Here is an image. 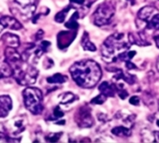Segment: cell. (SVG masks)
<instances>
[{
  "mask_svg": "<svg viewBox=\"0 0 159 143\" xmlns=\"http://www.w3.org/2000/svg\"><path fill=\"white\" fill-rule=\"evenodd\" d=\"M69 72L74 82L83 88H93L101 79V68L93 60H84L75 63Z\"/></svg>",
  "mask_w": 159,
  "mask_h": 143,
  "instance_id": "6da1fadb",
  "label": "cell"
},
{
  "mask_svg": "<svg viewBox=\"0 0 159 143\" xmlns=\"http://www.w3.org/2000/svg\"><path fill=\"white\" fill-rule=\"evenodd\" d=\"M129 36L124 33H115L111 35L103 43L101 52L105 61H115L125 51L129 50L131 46Z\"/></svg>",
  "mask_w": 159,
  "mask_h": 143,
  "instance_id": "7a4b0ae2",
  "label": "cell"
},
{
  "mask_svg": "<svg viewBox=\"0 0 159 143\" xmlns=\"http://www.w3.org/2000/svg\"><path fill=\"white\" fill-rule=\"evenodd\" d=\"M23 96L25 106L31 113L34 115H39L42 112L43 96L39 89L35 87H27L24 90Z\"/></svg>",
  "mask_w": 159,
  "mask_h": 143,
  "instance_id": "3957f363",
  "label": "cell"
},
{
  "mask_svg": "<svg viewBox=\"0 0 159 143\" xmlns=\"http://www.w3.org/2000/svg\"><path fill=\"white\" fill-rule=\"evenodd\" d=\"M38 75V69L34 65H32V64H29L25 61L18 69L13 71L12 74L16 82L23 86L34 84L37 81Z\"/></svg>",
  "mask_w": 159,
  "mask_h": 143,
  "instance_id": "277c9868",
  "label": "cell"
},
{
  "mask_svg": "<svg viewBox=\"0 0 159 143\" xmlns=\"http://www.w3.org/2000/svg\"><path fill=\"white\" fill-rule=\"evenodd\" d=\"M115 14V3L112 0H108L106 2L100 4L94 15L93 22L98 26H103L111 23Z\"/></svg>",
  "mask_w": 159,
  "mask_h": 143,
  "instance_id": "5b68a950",
  "label": "cell"
},
{
  "mask_svg": "<svg viewBox=\"0 0 159 143\" xmlns=\"http://www.w3.org/2000/svg\"><path fill=\"white\" fill-rule=\"evenodd\" d=\"M27 118L25 115H19L14 117L13 119L10 120L7 123H5L9 134L11 136V137H14L17 136L18 135H20L21 133H23L27 125Z\"/></svg>",
  "mask_w": 159,
  "mask_h": 143,
  "instance_id": "8992f818",
  "label": "cell"
},
{
  "mask_svg": "<svg viewBox=\"0 0 159 143\" xmlns=\"http://www.w3.org/2000/svg\"><path fill=\"white\" fill-rule=\"evenodd\" d=\"M75 121L77 124L82 128H89L93 126L94 119L91 114V109L86 106L81 107L75 114Z\"/></svg>",
  "mask_w": 159,
  "mask_h": 143,
  "instance_id": "52a82bcc",
  "label": "cell"
},
{
  "mask_svg": "<svg viewBox=\"0 0 159 143\" xmlns=\"http://www.w3.org/2000/svg\"><path fill=\"white\" fill-rule=\"evenodd\" d=\"M38 0H14V2L19 6V13L24 19H29L33 16Z\"/></svg>",
  "mask_w": 159,
  "mask_h": 143,
  "instance_id": "ba28073f",
  "label": "cell"
},
{
  "mask_svg": "<svg viewBox=\"0 0 159 143\" xmlns=\"http://www.w3.org/2000/svg\"><path fill=\"white\" fill-rule=\"evenodd\" d=\"M5 61L11 66L12 71L19 68L25 62L17 50L11 47H8L5 50Z\"/></svg>",
  "mask_w": 159,
  "mask_h": 143,
  "instance_id": "9c48e42d",
  "label": "cell"
},
{
  "mask_svg": "<svg viewBox=\"0 0 159 143\" xmlns=\"http://www.w3.org/2000/svg\"><path fill=\"white\" fill-rule=\"evenodd\" d=\"M77 33L74 32H66L62 31L57 36V44L59 49H65L70 45V43L74 40Z\"/></svg>",
  "mask_w": 159,
  "mask_h": 143,
  "instance_id": "30bf717a",
  "label": "cell"
},
{
  "mask_svg": "<svg viewBox=\"0 0 159 143\" xmlns=\"http://www.w3.org/2000/svg\"><path fill=\"white\" fill-rule=\"evenodd\" d=\"M157 13H159L157 9L152 6H146L139 10V11L138 12V18L139 20L145 22L147 25Z\"/></svg>",
  "mask_w": 159,
  "mask_h": 143,
  "instance_id": "8fae6325",
  "label": "cell"
},
{
  "mask_svg": "<svg viewBox=\"0 0 159 143\" xmlns=\"http://www.w3.org/2000/svg\"><path fill=\"white\" fill-rule=\"evenodd\" d=\"M0 26L1 29L7 28L11 30H20L23 28L22 24L17 19L10 16H3L0 18Z\"/></svg>",
  "mask_w": 159,
  "mask_h": 143,
  "instance_id": "7c38bea8",
  "label": "cell"
},
{
  "mask_svg": "<svg viewBox=\"0 0 159 143\" xmlns=\"http://www.w3.org/2000/svg\"><path fill=\"white\" fill-rule=\"evenodd\" d=\"M12 107V100L9 96H0V118L8 116Z\"/></svg>",
  "mask_w": 159,
  "mask_h": 143,
  "instance_id": "4fadbf2b",
  "label": "cell"
},
{
  "mask_svg": "<svg viewBox=\"0 0 159 143\" xmlns=\"http://www.w3.org/2000/svg\"><path fill=\"white\" fill-rule=\"evenodd\" d=\"M98 90L100 91L101 94L105 95L107 97L114 96L115 93H117L116 84H114L112 83H110V82H103L98 86Z\"/></svg>",
  "mask_w": 159,
  "mask_h": 143,
  "instance_id": "5bb4252c",
  "label": "cell"
},
{
  "mask_svg": "<svg viewBox=\"0 0 159 143\" xmlns=\"http://www.w3.org/2000/svg\"><path fill=\"white\" fill-rule=\"evenodd\" d=\"M1 40L8 47L17 49L20 46V38L17 35L11 34V33L4 34L1 38Z\"/></svg>",
  "mask_w": 159,
  "mask_h": 143,
  "instance_id": "9a60e30c",
  "label": "cell"
},
{
  "mask_svg": "<svg viewBox=\"0 0 159 143\" xmlns=\"http://www.w3.org/2000/svg\"><path fill=\"white\" fill-rule=\"evenodd\" d=\"M13 71L11 66L4 60L3 62H0V79L2 78H9L12 76Z\"/></svg>",
  "mask_w": 159,
  "mask_h": 143,
  "instance_id": "2e32d148",
  "label": "cell"
},
{
  "mask_svg": "<svg viewBox=\"0 0 159 143\" xmlns=\"http://www.w3.org/2000/svg\"><path fill=\"white\" fill-rule=\"evenodd\" d=\"M82 46H83L84 50H85V51H97V47L91 42L90 38H89V34L87 32L84 33V36L82 38Z\"/></svg>",
  "mask_w": 159,
  "mask_h": 143,
  "instance_id": "e0dca14e",
  "label": "cell"
},
{
  "mask_svg": "<svg viewBox=\"0 0 159 143\" xmlns=\"http://www.w3.org/2000/svg\"><path fill=\"white\" fill-rule=\"evenodd\" d=\"M116 118L122 120L126 124H130L133 123L134 119L136 118V115L128 110H126V114H124V110H120L119 112L116 113Z\"/></svg>",
  "mask_w": 159,
  "mask_h": 143,
  "instance_id": "ac0fdd59",
  "label": "cell"
},
{
  "mask_svg": "<svg viewBox=\"0 0 159 143\" xmlns=\"http://www.w3.org/2000/svg\"><path fill=\"white\" fill-rule=\"evenodd\" d=\"M111 133L116 136H124V137H128L131 136V130L128 127H125L124 125L121 126H116L112 128Z\"/></svg>",
  "mask_w": 159,
  "mask_h": 143,
  "instance_id": "d6986e66",
  "label": "cell"
},
{
  "mask_svg": "<svg viewBox=\"0 0 159 143\" xmlns=\"http://www.w3.org/2000/svg\"><path fill=\"white\" fill-rule=\"evenodd\" d=\"M66 81H67L66 76H64V75H62V74H60V73H56V74H54V75H52V76L47 78V82H48L49 83H52H52H53V84H55V83L61 84V83H66Z\"/></svg>",
  "mask_w": 159,
  "mask_h": 143,
  "instance_id": "ffe728a7",
  "label": "cell"
},
{
  "mask_svg": "<svg viewBox=\"0 0 159 143\" xmlns=\"http://www.w3.org/2000/svg\"><path fill=\"white\" fill-rule=\"evenodd\" d=\"M79 19V12L76 11L72 16L71 18L69 19V21L67 23H66V27L68 28V29H71V30H75L79 27V24L77 22V20Z\"/></svg>",
  "mask_w": 159,
  "mask_h": 143,
  "instance_id": "44dd1931",
  "label": "cell"
},
{
  "mask_svg": "<svg viewBox=\"0 0 159 143\" xmlns=\"http://www.w3.org/2000/svg\"><path fill=\"white\" fill-rule=\"evenodd\" d=\"M141 136L142 140L144 142H155V136H154V132H152L149 129H144L141 131Z\"/></svg>",
  "mask_w": 159,
  "mask_h": 143,
  "instance_id": "7402d4cb",
  "label": "cell"
},
{
  "mask_svg": "<svg viewBox=\"0 0 159 143\" xmlns=\"http://www.w3.org/2000/svg\"><path fill=\"white\" fill-rule=\"evenodd\" d=\"M77 96H75L74 94H72L71 92H67V93H65L64 95H62L61 96V104L62 105H66V104H69V103H72L73 101H75L77 99Z\"/></svg>",
  "mask_w": 159,
  "mask_h": 143,
  "instance_id": "603a6c76",
  "label": "cell"
},
{
  "mask_svg": "<svg viewBox=\"0 0 159 143\" xmlns=\"http://www.w3.org/2000/svg\"><path fill=\"white\" fill-rule=\"evenodd\" d=\"M147 29L150 30H154L158 31L159 30V13H157L147 25H146Z\"/></svg>",
  "mask_w": 159,
  "mask_h": 143,
  "instance_id": "cb8c5ba5",
  "label": "cell"
},
{
  "mask_svg": "<svg viewBox=\"0 0 159 143\" xmlns=\"http://www.w3.org/2000/svg\"><path fill=\"white\" fill-rule=\"evenodd\" d=\"M0 140L11 141V137L9 134V131L4 123H0Z\"/></svg>",
  "mask_w": 159,
  "mask_h": 143,
  "instance_id": "d4e9b609",
  "label": "cell"
},
{
  "mask_svg": "<svg viewBox=\"0 0 159 143\" xmlns=\"http://www.w3.org/2000/svg\"><path fill=\"white\" fill-rule=\"evenodd\" d=\"M70 9H72V6H68V7H66V9H64L63 11H59V12L55 15V17H54L55 22H57V23H59V24L63 23V22L66 20V14H67V12L69 11Z\"/></svg>",
  "mask_w": 159,
  "mask_h": 143,
  "instance_id": "484cf974",
  "label": "cell"
},
{
  "mask_svg": "<svg viewBox=\"0 0 159 143\" xmlns=\"http://www.w3.org/2000/svg\"><path fill=\"white\" fill-rule=\"evenodd\" d=\"M136 55V51H125L124 52H122L119 56H118V59L121 60V61H129L131 60L134 56Z\"/></svg>",
  "mask_w": 159,
  "mask_h": 143,
  "instance_id": "4316f807",
  "label": "cell"
},
{
  "mask_svg": "<svg viewBox=\"0 0 159 143\" xmlns=\"http://www.w3.org/2000/svg\"><path fill=\"white\" fill-rule=\"evenodd\" d=\"M106 99H107V96L100 93V95H98V96H96L95 98H93L91 100V103L95 104V105H101L106 101Z\"/></svg>",
  "mask_w": 159,
  "mask_h": 143,
  "instance_id": "83f0119b",
  "label": "cell"
},
{
  "mask_svg": "<svg viewBox=\"0 0 159 143\" xmlns=\"http://www.w3.org/2000/svg\"><path fill=\"white\" fill-rule=\"evenodd\" d=\"M62 133H53V134H50L49 136H47L45 137V139L47 141H50V142H56L59 140L60 136H61Z\"/></svg>",
  "mask_w": 159,
  "mask_h": 143,
  "instance_id": "f1b7e54d",
  "label": "cell"
},
{
  "mask_svg": "<svg viewBox=\"0 0 159 143\" xmlns=\"http://www.w3.org/2000/svg\"><path fill=\"white\" fill-rule=\"evenodd\" d=\"M53 119H59V118H61V117H63L64 116V112L61 110V109L59 108V107H56L54 109H53Z\"/></svg>",
  "mask_w": 159,
  "mask_h": 143,
  "instance_id": "f546056e",
  "label": "cell"
},
{
  "mask_svg": "<svg viewBox=\"0 0 159 143\" xmlns=\"http://www.w3.org/2000/svg\"><path fill=\"white\" fill-rule=\"evenodd\" d=\"M139 102H140L139 97V96H136L130 97V99H129V103L131 105H133V106H139Z\"/></svg>",
  "mask_w": 159,
  "mask_h": 143,
  "instance_id": "4dcf8cb0",
  "label": "cell"
},
{
  "mask_svg": "<svg viewBox=\"0 0 159 143\" xmlns=\"http://www.w3.org/2000/svg\"><path fill=\"white\" fill-rule=\"evenodd\" d=\"M125 66H126V68L128 69V70H130V69H135V68H137V66L133 64V63H131L130 62V60L129 61H126L125 62Z\"/></svg>",
  "mask_w": 159,
  "mask_h": 143,
  "instance_id": "1f68e13d",
  "label": "cell"
},
{
  "mask_svg": "<svg viewBox=\"0 0 159 143\" xmlns=\"http://www.w3.org/2000/svg\"><path fill=\"white\" fill-rule=\"evenodd\" d=\"M71 4H76V5H84L85 3V0H69Z\"/></svg>",
  "mask_w": 159,
  "mask_h": 143,
  "instance_id": "d6a6232c",
  "label": "cell"
},
{
  "mask_svg": "<svg viewBox=\"0 0 159 143\" xmlns=\"http://www.w3.org/2000/svg\"><path fill=\"white\" fill-rule=\"evenodd\" d=\"M153 40L155 41L156 46L159 48V31H157V32H156V34L153 36Z\"/></svg>",
  "mask_w": 159,
  "mask_h": 143,
  "instance_id": "836d02e7",
  "label": "cell"
},
{
  "mask_svg": "<svg viewBox=\"0 0 159 143\" xmlns=\"http://www.w3.org/2000/svg\"><path fill=\"white\" fill-rule=\"evenodd\" d=\"M42 37H43V31H42V30H39V31L37 33V36H36V38H37V39H40Z\"/></svg>",
  "mask_w": 159,
  "mask_h": 143,
  "instance_id": "e575fe53",
  "label": "cell"
},
{
  "mask_svg": "<svg viewBox=\"0 0 159 143\" xmlns=\"http://www.w3.org/2000/svg\"><path fill=\"white\" fill-rule=\"evenodd\" d=\"M154 136H155V140L159 141V131L158 132H154Z\"/></svg>",
  "mask_w": 159,
  "mask_h": 143,
  "instance_id": "d590c367",
  "label": "cell"
},
{
  "mask_svg": "<svg viewBox=\"0 0 159 143\" xmlns=\"http://www.w3.org/2000/svg\"><path fill=\"white\" fill-rule=\"evenodd\" d=\"M156 66H157V69H158V71H159V59H158V61H157V65H156Z\"/></svg>",
  "mask_w": 159,
  "mask_h": 143,
  "instance_id": "8d00e7d4",
  "label": "cell"
},
{
  "mask_svg": "<svg viewBox=\"0 0 159 143\" xmlns=\"http://www.w3.org/2000/svg\"><path fill=\"white\" fill-rule=\"evenodd\" d=\"M156 124H157V126L159 127V120H157V122H156Z\"/></svg>",
  "mask_w": 159,
  "mask_h": 143,
  "instance_id": "74e56055",
  "label": "cell"
},
{
  "mask_svg": "<svg viewBox=\"0 0 159 143\" xmlns=\"http://www.w3.org/2000/svg\"><path fill=\"white\" fill-rule=\"evenodd\" d=\"M158 109H159V102H158Z\"/></svg>",
  "mask_w": 159,
  "mask_h": 143,
  "instance_id": "f35d334b",
  "label": "cell"
}]
</instances>
